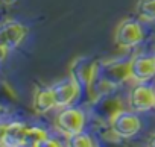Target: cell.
I'll list each match as a JSON object with an SVG mask.
<instances>
[{
  "mask_svg": "<svg viewBox=\"0 0 155 147\" xmlns=\"http://www.w3.org/2000/svg\"><path fill=\"white\" fill-rule=\"evenodd\" d=\"M35 147H61V144H59L58 141L52 139V138H46V139H43L41 142H38Z\"/></svg>",
  "mask_w": 155,
  "mask_h": 147,
  "instance_id": "cell-16",
  "label": "cell"
},
{
  "mask_svg": "<svg viewBox=\"0 0 155 147\" xmlns=\"http://www.w3.org/2000/svg\"><path fill=\"white\" fill-rule=\"evenodd\" d=\"M46 138H49V135H47V132H46L43 127H38V126L28 127L26 136H25V145L35 147L38 142H41V141L46 139Z\"/></svg>",
  "mask_w": 155,
  "mask_h": 147,
  "instance_id": "cell-13",
  "label": "cell"
},
{
  "mask_svg": "<svg viewBox=\"0 0 155 147\" xmlns=\"http://www.w3.org/2000/svg\"><path fill=\"white\" fill-rule=\"evenodd\" d=\"M144 38V32L141 24L137 20L132 18H126L123 20L114 34V41L120 49H132L135 46H138Z\"/></svg>",
  "mask_w": 155,
  "mask_h": 147,
  "instance_id": "cell-1",
  "label": "cell"
},
{
  "mask_svg": "<svg viewBox=\"0 0 155 147\" xmlns=\"http://www.w3.org/2000/svg\"><path fill=\"white\" fill-rule=\"evenodd\" d=\"M53 108H56L53 90L47 88V87L38 88L35 96H34V109L40 114H44V112H49Z\"/></svg>",
  "mask_w": 155,
  "mask_h": 147,
  "instance_id": "cell-12",
  "label": "cell"
},
{
  "mask_svg": "<svg viewBox=\"0 0 155 147\" xmlns=\"http://www.w3.org/2000/svg\"><path fill=\"white\" fill-rule=\"evenodd\" d=\"M56 126L58 129L67 135V136H73L84 132V126H85V115L79 108H65L62 109L58 117H56Z\"/></svg>",
  "mask_w": 155,
  "mask_h": 147,
  "instance_id": "cell-2",
  "label": "cell"
},
{
  "mask_svg": "<svg viewBox=\"0 0 155 147\" xmlns=\"http://www.w3.org/2000/svg\"><path fill=\"white\" fill-rule=\"evenodd\" d=\"M70 73H71V78L78 82V85L88 91L91 84L97 78L99 64L88 58H79L71 64Z\"/></svg>",
  "mask_w": 155,
  "mask_h": 147,
  "instance_id": "cell-3",
  "label": "cell"
},
{
  "mask_svg": "<svg viewBox=\"0 0 155 147\" xmlns=\"http://www.w3.org/2000/svg\"><path fill=\"white\" fill-rule=\"evenodd\" d=\"M28 127L20 121H11L2 126V147H23Z\"/></svg>",
  "mask_w": 155,
  "mask_h": 147,
  "instance_id": "cell-11",
  "label": "cell"
},
{
  "mask_svg": "<svg viewBox=\"0 0 155 147\" xmlns=\"http://www.w3.org/2000/svg\"><path fill=\"white\" fill-rule=\"evenodd\" d=\"M3 2L6 5H14V3H17V0H3Z\"/></svg>",
  "mask_w": 155,
  "mask_h": 147,
  "instance_id": "cell-18",
  "label": "cell"
},
{
  "mask_svg": "<svg viewBox=\"0 0 155 147\" xmlns=\"http://www.w3.org/2000/svg\"><path fill=\"white\" fill-rule=\"evenodd\" d=\"M28 35V29L25 24L15 20H6L0 27V46L8 50L17 49Z\"/></svg>",
  "mask_w": 155,
  "mask_h": 147,
  "instance_id": "cell-6",
  "label": "cell"
},
{
  "mask_svg": "<svg viewBox=\"0 0 155 147\" xmlns=\"http://www.w3.org/2000/svg\"><path fill=\"white\" fill-rule=\"evenodd\" d=\"M110 126H111V132L117 135L119 138H131L141 130L140 118L135 114L126 112V111L119 112L110 121Z\"/></svg>",
  "mask_w": 155,
  "mask_h": 147,
  "instance_id": "cell-5",
  "label": "cell"
},
{
  "mask_svg": "<svg viewBox=\"0 0 155 147\" xmlns=\"http://www.w3.org/2000/svg\"><path fill=\"white\" fill-rule=\"evenodd\" d=\"M149 147H155V135H152L150 136V139H149V144H147Z\"/></svg>",
  "mask_w": 155,
  "mask_h": 147,
  "instance_id": "cell-17",
  "label": "cell"
},
{
  "mask_svg": "<svg viewBox=\"0 0 155 147\" xmlns=\"http://www.w3.org/2000/svg\"><path fill=\"white\" fill-rule=\"evenodd\" d=\"M128 105L135 112H144L155 108V90L147 85H135L129 93Z\"/></svg>",
  "mask_w": 155,
  "mask_h": 147,
  "instance_id": "cell-7",
  "label": "cell"
},
{
  "mask_svg": "<svg viewBox=\"0 0 155 147\" xmlns=\"http://www.w3.org/2000/svg\"><path fill=\"white\" fill-rule=\"evenodd\" d=\"M52 90H53L56 108H67V106H70L76 100L78 94H79L81 87L78 85V82L73 78H70V79L56 82L52 87Z\"/></svg>",
  "mask_w": 155,
  "mask_h": 147,
  "instance_id": "cell-9",
  "label": "cell"
},
{
  "mask_svg": "<svg viewBox=\"0 0 155 147\" xmlns=\"http://www.w3.org/2000/svg\"><path fill=\"white\" fill-rule=\"evenodd\" d=\"M155 76V56H135L131 59V79L143 84Z\"/></svg>",
  "mask_w": 155,
  "mask_h": 147,
  "instance_id": "cell-10",
  "label": "cell"
},
{
  "mask_svg": "<svg viewBox=\"0 0 155 147\" xmlns=\"http://www.w3.org/2000/svg\"><path fill=\"white\" fill-rule=\"evenodd\" d=\"M93 112L96 117H99L104 121H111L119 112L123 111V103L120 99H117L113 94H104L93 100Z\"/></svg>",
  "mask_w": 155,
  "mask_h": 147,
  "instance_id": "cell-8",
  "label": "cell"
},
{
  "mask_svg": "<svg viewBox=\"0 0 155 147\" xmlns=\"http://www.w3.org/2000/svg\"><path fill=\"white\" fill-rule=\"evenodd\" d=\"M99 76L110 85L119 87L131 79V61H110L99 65Z\"/></svg>",
  "mask_w": 155,
  "mask_h": 147,
  "instance_id": "cell-4",
  "label": "cell"
},
{
  "mask_svg": "<svg viewBox=\"0 0 155 147\" xmlns=\"http://www.w3.org/2000/svg\"><path fill=\"white\" fill-rule=\"evenodd\" d=\"M137 14L146 21H153L155 20V0H140L137 5Z\"/></svg>",
  "mask_w": 155,
  "mask_h": 147,
  "instance_id": "cell-14",
  "label": "cell"
},
{
  "mask_svg": "<svg viewBox=\"0 0 155 147\" xmlns=\"http://www.w3.org/2000/svg\"><path fill=\"white\" fill-rule=\"evenodd\" d=\"M67 144H68V147H96L93 138L88 133H85V132H81L78 135L68 136Z\"/></svg>",
  "mask_w": 155,
  "mask_h": 147,
  "instance_id": "cell-15",
  "label": "cell"
}]
</instances>
